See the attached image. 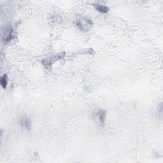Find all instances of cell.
<instances>
[{
    "mask_svg": "<svg viewBox=\"0 0 163 163\" xmlns=\"http://www.w3.org/2000/svg\"><path fill=\"white\" fill-rule=\"evenodd\" d=\"M77 26L83 31H89L93 26L92 20L86 17H80L77 19Z\"/></svg>",
    "mask_w": 163,
    "mask_h": 163,
    "instance_id": "obj_1",
    "label": "cell"
},
{
    "mask_svg": "<svg viewBox=\"0 0 163 163\" xmlns=\"http://www.w3.org/2000/svg\"><path fill=\"white\" fill-rule=\"evenodd\" d=\"M13 38V29L11 26H6L3 29L2 39L4 42H8Z\"/></svg>",
    "mask_w": 163,
    "mask_h": 163,
    "instance_id": "obj_2",
    "label": "cell"
},
{
    "mask_svg": "<svg viewBox=\"0 0 163 163\" xmlns=\"http://www.w3.org/2000/svg\"><path fill=\"white\" fill-rule=\"evenodd\" d=\"M20 124L21 126L24 127L27 130H30L31 128V122L28 117H24L20 119Z\"/></svg>",
    "mask_w": 163,
    "mask_h": 163,
    "instance_id": "obj_3",
    "label": "cell"
},
{
    "mask_svg": "<svg viewBox=\"0 0 163 163\" xmlns=\"http://www.w3.org/2000/svg\"><path fill=\"white\" fill-rule=\"evenodd\" d=\"M94 6L97 11L103 13H106L109 10V8L107 6L100 4V3H96V4L94 5Z\"/></svg>",
    "mask_w": 163,
    "mask_h": 163,
    "instance_id": "obj_4",
    "label": "cell"
},
{
    "mask_svg": "<svg viewBox=\"0 0 163 163\" xmlns=\"http://www.w3.org/2000/svg\"><path fill=\"white\" fill-rule=\"evenodd\" d=\"M106 115H107L106 111L103 110H100L97 112L96 115L101 124H103L104 123L105 118H106Z\"/></svg>",
    "mask_w": 163,
    "mask_h": 163,
    "instance_id": "obj_5",
    "label": "cell"
},
{
    "mask_svg": "<svg viewBox=\"0 0 163 163\" xmlns=\"http://www.w3.org/2000/svg\"><path fill=\"white\" fill-rule=\"evenodd\" d=\"M0 82H1V87L3 89H6L8 85V77L6 74H3L2 77H1V80H0Z\"/></svg>",
    "mask_w": 163,
    "mask_h": 163,
    "instance_id": "obj_6",
    "label": "cell"
}]
</instances>
